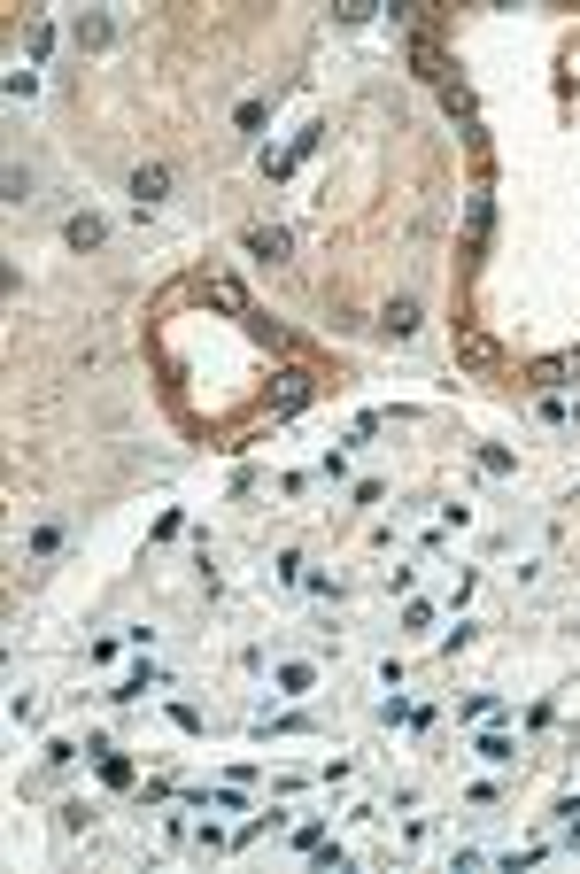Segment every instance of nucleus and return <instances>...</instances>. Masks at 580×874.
Masks as SVG:
<instances>
[{
  "mask_svg": "<svg viewBox=\"0 0 580 874\" xmlns=\"http://www.w3.org/2000/svg\"><path fill=\"white\" fill-rule=\"evenodd\" d=\"M457 356H464V364H472V372H503V349H495L488 333H472V325H464V333H457Z\"/></svg>",
  "mask_w": 580,
  "mask_h": 874,
  "instance_id": "nucleus-1",
  "label": "nucleus"
},
{
  "mask_svg": "<svg viewBox=\"0 0 580 874\" xmlns=\"http://www.w3.org/2000/svg\"><path fill=\"white\" fill-rule=\"evenodd\" d=\"M163 194H171V171H163V163H140V171H132V202L155 209Z\"/></svg>",
  "mask_w": 580,
  "mask_h": 874,
  "instance_id": "nucleus-2",
  "label": "nucleus"
},
{
  "mask_svg": "<svg viewBox=\"0 0 580 874\" xmlns=\"http://www.w3.org/2000/svg\"><path fill=\"white\" fill-rule=\"evenodd\" d=\"M488 225H495V202H488V194H472V217H464V248H472V256L488 248Z\"/></svg>",
  "mask_w": 580,
  "mask_h": 874,
  "instance_id": "nucleus-3",
  "label": "nucleus"
},
{
  "mask_svg": "<svg viewBox=\"0 0 580 874\" xmlns=\"http://www.w3.org/2000/svg\"><path fill=\"white\" fill-rule=\"evenodd\" d=\"M62 233H70V248H101V240H109V225H101L93 209H78V217H70Z\"/></svg>",
  "mask_w": 580,
  "mask_h": 874,
  "instance_id": "nucleus-4",
  "label": "nucleus"
},
{
  "mask_svg": "<svg viewBox=\"0 0 580 874\" xmlns=\"http://www.w3.org/2000/svg\"><path fill=\"white\" fill-rule=\"evenodd\" d=\"M248 256L279 263V256H287V233H279V225H256V233H248Z\"/></svg>",
  "mask_w": 580,
  "mask_h": 874,
  "instance_id": "nucleus-5",
  "label": "nucleus"
},
{
  "mask_svg": "<svg viewBox=\"0 0 580 874\" xmlns=\"http://www.w3.org/2000/svg\"><path fill=\"white\" fill-rule=\"evenodd\" d=\"M62 550V519H39L31 526V557H55Z\"/></svg>",
  "mask_w": 580,
  "mask_h": 874,
  "instance_id": "nucleus-6",
  "label": "nucleus"
},
{
  "mask_svg": "<svg viewBox=\"0 0 580 874\" xmlns=\"http://www.w3.org/2000/svg\"><path fill=\"white\" fill-rule=\"evenodd\" d=\"M302 403H310V379L287 372V387H279V410H302Z\"/></svg>",
  "mask_w": 580,
  "mask_h": 874,
  "instance_id": "nucleus-7",
  "label": "nucleus"
},
{
  "mask_svg": "<svg viewBox=\"0 0 580 874\" xmlns=\"http://www.w3.org/2000/svg\"><path fill=\"white\" fill-rule=\"evenodd\" d=\"M418 325V302H387V333H410Z\"/></svg>",
  "mask_w": 580,
  "mask_h": 874,
  "instance_id": "nucleus-8",
  "label": "nucleus"
},
{
  "mask_svg": "<svg viewBox=\"0 0 580 874\" xmlns=\"http://www.w3.org/2000/svg\"><path fill=\"white\" fill-rule=\"evenodd\" d=\"M565 828H573V836H580V805H565Z\"/></svg>",
  "mask_w": 580,
  "mask_h": 874,
  "instance_id": "nucleus-9",
  "label": "nucleus"
}]
</instances>
